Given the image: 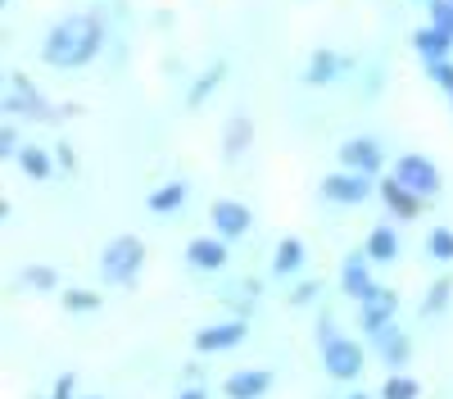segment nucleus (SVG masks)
Wrapping results in <instances>:
<instances>
[{"label":"nucleus","mask_w":453,"mask_h":399,"mask_svg":"<svg viewBox=\"0 0 453 399\" xmlns=\"http://www.w3.org/2000/svg\"><path fill=\"white\" fill-rule=\"evenodd\" d=\"M177 399H209V390H200V386H191V390H181Z\"/></svg>","instance_id":"36"},{"label":"nucleus","mask_w":453,"mask_h":399,"mask_svg":"<svg viewBox=\"0 0 453 399\" xmlns=\"http://www.w3.org/2000/svg\"><path fill=\"white\" fill-rule=\"evenodd\" d=\"M367 259H372V264H390V259H399V236H395L390 227H376V232L367 236Z\"/></svg>","instance_id":"19"},{"label":"nucleus","mask_w":453,"mask_h":399,"mask_svg":"<svg viewBox=\"0 0 453 399\" xmlns=\"http://www.w3.org/2000/svg\"><path fill=\"white\" fill-rule=\"evenodd\" d=\"M318 341H322V345H331V341H335V322H331V318H322V322H318Z\"/></svg>","instance_id":"35"},{"label":"nucleus","mask_w":453,"mask_h":399,"mask_svg":"<svg viewBox=\"0 0 453 399\" xmlns=\"http://www.w3.org/2000/svg\"><path fill=\"white\" fill-rule=\"evenodd\" d=\"M426 5H431V0H426Z\"/></svg>","instance_id":"38"},{"label":"nucleus","mask_w":453,"mask_h":399,"mask_svg":"<svg viewBox=\"0 0 453 399\" xmlns=\"http://www.w3.org/2000/svg\"><path fill=\"white\" fill-rule=\"evenodd\" d=\"M322 368H326L335 381H354V377L363 372V345L335 336L331 345H322Z\"/></svg>","instance_id":"4"},{"label":"nucleus","mask_w":453,"mask_h":399,"mask_svg":"<svg viewBox=\"0 0 453 399\" xmlns=\"http://www.w3.org/2000/svg\"><path fill=\"white\" fill-rule=\"evenodd\" d=\"M250 136H254V127H250L245 114H236L232 123H226V136H222V155H226V164H236V159H241V150L250 145Z\"/></svg>","instance_id":"18"},{"label":"nucleus","mask_w":453,"mask_h":399,"mask_svg":"<svg viewBox=\"0 0 453 399\" xmlns=\"http://www.w3.org/2000/svg\"><path fill=\"white\" fill-rule=\"evenodd\" d=\"M372 341H376V349H381V358L390 363V368H403L408 363V336L399 332L395 322H386L381 332H372Z\"/></svg>","instance_id":"16"},{"label":"nucleus","mask_w":453,"mask_h":399,"mask_svg":"<svg viewBox=\"0 0 453 399\" xmlns=\"http://www.w3.org/2000/svg\"><path fill=\"white\" fill-rule=\"evenodd\" d=\"M222 73H226V64H213V68L204 73V78H200V82L191 87V96H186V104H191V109H196V104H200V100H204V96H209V91H213V87L222 82Z\"/></svg>","instance_id":"23"},{"label":"nucleus","mask_w":453,"mask_h":399,"mask_svg":"<svg viewBox=\"0 0 453 399\" xmlns=\"http://www.w3.org/2000/svg\"><path fill=\"white\" fill-rule=\"evenodd\" d=\"M268 386H273V377L263 372V368H245V372H236V377H226V399H258V395H268Z\"/></svg>","instance_id":"13"},{"label":"nucleus","mask_w":453,"mask_h":399,"mask_svg":"<svg viewBox=\"0 0 453 399\" xmlns=\"http://www.w3.org/2000/svg\"><path fill=\"white\" fill-rule=\"evenodd\" d=\"M395 177L403 181L408 191H418V196H435L440 191V168L426 155H403L399 168H395Z\"/></svg>","instance_id":"6"},{"label":"nucleus","mask_w":453,"mask_h":399,"mask_svg":"<svg viewBox=\"0 0 453 399\" xmlns=\"http://www.w3.org/2000/svg\"><path fill=\"white\" fill-rule=\"evenodd\" d=\"M431 259H440V264L453 259V232H444V227L431 232Z\"/></svg>","instance_id":"28"},{"label":"nucleus","mask_w":453,"mask_h":399,"mask_svg":"<svg viewBox=\"0 0 453 399\" xmlns=\"http://www.w3.org/2000/svg\"><path fill=\"white\" fill-rule=\"evenodd\" d=\"M431 23L453 36V0H431Z\"/></svg>","instance_id":"30"},{"label":"nucleus","mask_w":453,"mask_h":399,"mask_svg":"<svg viewBox=\"0 0 453 399\" xmlns=\"http://www.w3.org/2000/svg\"><path fill=\"white\" fill-rule=\"evenodd\" d=\"M322 196H326L331 204H363V200L372 196V177H367V173H354V168L331 173V177L322 181Z\"/></svg>","instance_id":"5"},{"label":"nucleus","mask_w":453,"mask_h":399,"mask_svg":"<svg viewBox=\"0 0 453 399\" xmlns=\"http://www.w3.org/2000/svg\"><path fill=\"white\" fill-rule=\"evenodd\" d=\"M73 386H78V377H73V372H64V377L55 381V395H50V399H73Z\"/></svg>","instance_id":"33"},{"label":"nucleus","mask_w":453,"mask_h":399,"mask_svg":"<svg viewBox=\"0 0 453 399\" xmlns=\"http://www.w3.org/2000/svg\"><path fill=\"white\" fill-rule=\"evenodd\" d=\"M386 399H418V381L412 377H386Z\"/></svg>","instance_id":"27"},{"label":"nucleus","mask_w":453,"mask_h":399,"mask_svg":"<svg viewBox=\"0 0 453 399\" xmlns=\"http://www.w3.org/2000/svg\"><path fill=\"white\" fill-rule=\"evenodd\" d=\"M313 295H318V281H299V286H295V295H290V304H309Z\"/></svg>","instance_id":"32"},{"label":"nucleus","mask_w":453,"mask_h":399,"mask_svg":"<svg viewBox=\"0 0 453 399\" xmlns=\"http://www.w3.org/2000/svg\"><path fill=\"white\" fill-rule=\"evenodd\" d=\"M340 164L354 168V173H367V177H372L376 168H381V145L367 141V136H354V141L340 145Z\"/></svg>","instance_id":"9"},{"label":"nucleus","mask_w":453,"mask_h":399,"mask_svg":"<svg viewBox=\"0 0 453 399\" xmlns=\"http://www.w3.org/2000/svg\"><path fill=\"white\" fill-rule=\"evenodd\" d=\"M449 295H453V281H435L431 295H426V304H422V313H426V318L444 313V309H449Z\"/></svg>","instance_id":"24"},{"label":"nucleus","mask_w":453,"mask_h":399,"mask_svg":"<svg viewBox=\"0 0 453 399\" xmlns=\"http://www.w3.org/2000/svg\"><path fill=\"white\" fill-rule=\"evenodd\" d=\"M395 313H399V295L376 286L372 295L363 300V332H381L386 322H395Z\"/></svg>","instance_id":"8"},{"label":"nucleus","mask_w":453,"mask_h":399,"mask_svg":"<svg viewBox=\"0 0 453 399\" xmlns=\"http://www.w3.org/2000/svg\"><path fill=\"white\" fill-rule=\"evenodd\" d=\"M254 290H258L254 281H241V286H226V295H222V300H226V304H236L241 313H250V309H254Z\"/></svg>","instance_id":"25"},{"label":"nucleus","mask_w":453,"mask_h":399,"mask_svg":"<svg viewBox=\"0 0 453 399\" xmlns=\"http://www.w3.org/2000/svg\"><path fill=\"white\" fill-rule=\"evenodd\" d=\"M186 264H191L196 272H218V268L226 264L222 236H196L191 245H186Z\"/></svg>","instance_id":"11"},{"label":"nucleus","mask_w":453,"mask_h":399,"mask_svg":"<svg viewBox=\"0 0 453 399\" xmlns=\"http://www.w3.org/2000/svg\"><path fill=\"white\" fill-rule=\"evenodd\" d=\"M64 309L91 313V309H100V295H91V290H64Z\"/></svg>","instance_id":"26"},{"label":"nucleus","mask_w":453,"mask_h":399,"mask_svg":"<svg viewBox=\"0 0 453 399\" xmlns=\"http://www.w3.org/2000/svg\"><path fill=\"white\" fill-rule=\"evenodd\" d=\"M340 73H345V59H340L335 50H313V59H309V68H304V82L326 87V82L340 78Z\"/></svg>","instance_id":"17"},{"label":"nucleus","mask_w":453,"mask_h":399,"mask_svg":"<svg viewBox=\"0 0 453 399\" xmlns=\"http://www.w3.org/2000/svg\"><path fill=\"white\" fill-rule=\"evenodd\" d=\"M273 268H277L281 277H290V272H299V268H304V241L286 236V241L277 245V259H273Z\"/></svg>","instance_id":"21"},{"label":"nucleus","mask_w":453,"mask_h":399,"mask_svg":"<svg viewBox=\"0 0 453 399\" xmlns=\"http://www.w3.org/2000/svg\"><path fill=\"white\" fill-rule=\"evenodd\" d=\"M100 46H104L100 19H91V14H68V19H59V23L46 32L42 59H46L50 68H82V64H91V59L100 55Z\"/></svg>","instance_id":"1"},{"label":"nucleus","mask_w":453,"mask_h":399,"mask_svg":"<svg viewBox=\"0 0 453 399\" xmlns=\"http://www.w3.org/2000/svg\"><path fill=\"white\" fill-rule=\"evenodd\" d=\"M426 73H431V82H435V87L453 91V64H449V59H431V64H426Z\"/></svg>","instance_id":"29"},{"label":"nucleus","mask_w":453,"mask_h":399,"mask_svg":"<svg viewBox=\"0 0 453 399\" xmlns=\"http://www.w3.org/2000/svg\"><path fill=\"white\" fill-rule=\"evenodd\" d=\"M367 264H372L367 254H349V259H345V268H340V286H345V295H354L358 304H363V300L372 295V290H376V286H372V272H367Z\"/></svg>","instance_id":"12"},{"label":"nucleus","mask_w":453,"mask_h":399,"mask_svg":"<svg viewBox=\"0 0 453 399\" xmlns=\"http://www.w3.org/2000/svg\"><path fill=\"white\" fill-rule=\"evenodd\" d=\"M250 223H254V213H250L245 204H236V200H218V204H213V227H218V236H222V241L245 236V232H250Z\"/></svg>","instance_id":"10"},{"label":"nucleus","mask_w":453,"mask_h":399,"mask_svg":"<svg viewBox=\"0 0 453 399\" xmlns=\"http://www.w3.org/2000/svg\"><path fill=\"white\" fill-rule=\"evenodd\" d=\"M23 281H27V286H36V290H55V272H50V268H27V272H23Z\"/></svg>","instance_id":"31"},{"label":"nucleus","mask_w":453,"mask_h":399,"mask_svg":"<svg viewBox=\"0 0 453 399\" xmlns=\"http://www.w3.org/2000/svg\"><path fill=\"white\" fill-rule=\"evenodd\" d=\"M412 50H418L426 64L431 59H449V50H453V36L444 32V27H418V32H412Z\"/></svg>","instance_id":"14"},{"label":"nucleus","mask_w":453,"mask_h":399,"mask_svg":"<svg viewBox=\"0 0 453 399\" xmlns=\"http://www.w3.org/2000/svg\"><path fill=\"white\" fill-rule=\"evenodd\" d=\"M5 114L50 123V119H55V109L42 100V91H36V87L23 78V73H5Z\"/></svg>","instance_id":"2"},{"label":"nucleus","mask_w":453,"mask_h":399,"mask_svg":"<svg viewBox=\"0 0 453 399\" xmlns=\"http://www.w3.org/2000/svg\"><path fill=\"white\" fill-rule=\"evenodd\" d=\"M241 341H245V318H232V322H218V326H204V332H196V349H204V354L236 349Z\"/></svg>","instance_id":"7"},{"label":"nucleus","mask_w":453,"mask_h":399,"mask_svg":"<svg viewBox=\"0 0 453 399\" xmlns=\"http://www.w3.org/2000/svg\"><path fill=\"white\" fill-rule=\"evenodd\" d=\"M19 164H23V173L36 177V181L50 177V159H46V150H36V145H23V150H19Z\"/></svg>","instance_id":"22"},{"label":"nucleus","mask_w":453,"mask_h":399,"mask_svg":"<svg viewBox=\"0 0 453 399\" xmlns=\"http://www.w3.org/2000/svg\"><path fill=\"white\" fill-rule=\"evenodd\" d=\"M150 213H177L181 204H186V181H168V187H159V191H150Z\"/></svg>","instance_id":"20"},{"label":"nucleus","mask_w":453,"mask_h":399,"mask_svg":"<svg viewBox=\"0 0 453 399\" xmlns=\"http://www.w3.org/2000/svg\"><path fill=\"white\" fill-rule=\"evenodd\" d=\"M449 96H453V91H449Z\"/></svg>","instance_id":"39"},{"label":"nucleus","mask_w":453,"mask_h":399,"mask_svg":"<svg viewBox=\"0 0 453 399\" xmlns=\"http://www.w3.org/2000/svg\"><path fill=\"white\" fill-rule=\"evenodd\" d=\"M345 399H367V395H358V390H354V395H345Z\"/></svg>","instance_id":"37"},{"label":"nucleus","mask_w":453,"mask_h":399,"mask_svg":"<svg viewBox=\"0 0 453 399\" xmlns=\"http://www.w3.org/2000/svg\"><path fill=\"white\" fill-rule=\"evenodd\" d=\"M0 155H19V136H14V127L0 132Z\"/></svg>","instance_id":"34"},{"label":"nucleus","mask_w":453,"mask_h":399,"mask_svg":"<svg viewBox=\"0 0 453 399\" xmlns=\"http://www.w3.org/2000/svg\"><path fill=\"white\" fill-rule=\"evenodd\" d=\"M141 259H145V245L136 236H119V241H109V249L100 254V272H104V281H132Z\"/></svg>","instance_id":"3"},{"label":"nucleus","mask_w":453,"mask_h":399,"mask_svg":"<svg viewBox=\"0 0 453 399\" xmlns=\"http://www.w3.org/2000/svg\"><path fill=\"white\" fill-rule=\"evenodd\" d=\"M376 191H381V200H386V209H390L395 218H418V200H422V196H418V191H408L399 177L381 181Z\"/></svg>","instance_id":"15"}]
</instances>
